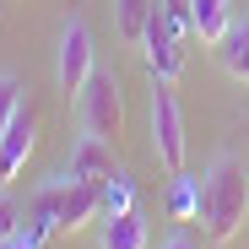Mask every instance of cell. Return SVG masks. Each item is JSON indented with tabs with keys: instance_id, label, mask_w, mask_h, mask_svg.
Segmentation results:
<instances>
[{
	"instance_id": "7c38bea8",
	"label": "cell",
	"mask_w": 249,
	"mask_h": 249,
	"mask_svg": "<svg viewBox=\"0 0 249 249\" xmlns=\"http://www.w3.org/2000/svg\"><path fill=\"white\" fill-rule=\"evenodd\" d=\"M152 11H157V0H114V33L124 38V44H136V49H141Z\"/></svg>"
},
{
	"instance_id": "3957f363",
	"label": "cell",
	"mask_w": 249,
	"mask_h": 249,
	"mask_svg": "<svg viewBox=\"0 0 249 249\" xmlns=\"http://www.w3.org/2000/svg\"><path fill=\"white\" fill-rule=\"evenodd\" d=\"M76 119H81V130H92L103 141H119V130H124V92H119L114 71H92V81L76 98Z\"/></svg>"
},
{
	"instance_id": "5bb4252c",
	"label": "cell",
	"mask_w": 249,
	"mask_h": 249,
	"mask_svg": "<svg viewBox=\"0 0 249 249\" xmlns=\"http://www.w3.org/2000/svg\"><path fill=\"white\" fill-rule=\"evenodd\" d=\"M103 217H114V212H130V206H136V184H130V174H124V168H114L103 184Z\"/></svg>"
},
{
	"instance_id": "8fae6325",
	"label": "cell",
	"mask_w": 249,
	"mask_h": 249,
	"mask_svg": "<svg viewBox=\"0 0 249 249\" xmlns=\"http://www.w3.org/2000/svg\"><path fill=\"white\" fill-rule=\"evenodd\" d=\"M217 65H222L233 81L249 87V22H233V27H228V38L217 44Z\"/></svg>"
},
{
	"instance_id": "4fadbf2b",
	"label": "cell",
	"mask_w": 249,
	"mask_h": 249,
	"mask_svg": "<svg viewBox=\"0 0 249 249\" xmlns=\"http://www.w3.org/2000/svg\"><path fill=\"white\" fill-rule=\"evenodd\" d=\"M168 206H174L179 222H200V179L174 174V195H168Z\"/></svg>"
},
{
	"instance_id": "2e32d148",
	"label": "cell",
	"mask_w": 249,
	"mask_h": 249,
	"mask_svg": "<svg viewBox=\"0 0 249 249\" xmlns=\"http://www.w3.org/2000/svg\"><path fill=\"white\" fill-rule=\"evenodd\" d=\"M22 222H27V212L17 206V195L0 184V244H6V238H17V233H22Z\"/></svg>"
},
{
	"instance_id": "277c9868",
	"label": "cell",
	"mask_w": 249,
	"mask_h": 249,
	"mask_svg": "<svg viewBox=\"0 0 249 249\" xmlns=\"http://www.w3.org/2000/svg\"><path fill=\"white\" fill-rule=\"evenodd\" d=\"M92 71H98L92 27L81 17H65V27H60V92L65 98H81V87L92 81Z\"/></svg>"
},
{
	"instance_id": "6da1fadb",
	"label": "cell",
	"mask_w": 249,
	"mask_h": 249,
	"mask_svg": "<svg viewBox=\"0 0 249 249\" xmlns=\"http://www.w3.org/2000/svg\"><path fill=\"white\" fill-rule=\"evenodd\" d=\"M249 222V174L233 152H217L200 174V228L212 244H233Z\"/></svg>"
},
{
	"instance_id": "9c48e42d",
	"label": "cell",
	"mask_w": 249,
	"mask_h": 249,
	"mask_svg": "<svg viewBox=\"0 0 249 249\" xmlns=\"http://www.w3.org/2000/svg\"><path fill=\"white\" fill-rule=\"evenodd\" d=\"M98 249H146V222H141L136 206H130V212L103 217V228H98Z\"/></svg>"
},
{
	"instance_id": "8992f818",
	"label": "cell",
	"mask_w": 249,
	"mask_h": 249,
	"mask_svg": "<svg viewBox=\"0 0 249 249\" xmlns=\"http://www.w3.org/2000/svg\"><path fill=\"white\" fill-rule=\"evenodd\" d=\"M114 168H119V162H114V141H103V136H92V130H81V136L71 141V157H65V174H71V179L103 184Z\"/></svg>"
},
{
	"instance_id": "7a4b0ae2",
	"label": "cell",
	"mask_w": 249,
	"mask_h": 249,
	"mask_svg": "<svg viewBox=\"0 0 249 249\" xmlns=\"http://www.w3.org/2000/svg\"><path fill=\"white\" fill-rule=\"evenodd\" d=\"M152 157L162 174H184L190 136H184V108L174 98V81H152Z\"/></svg>"
},
{
	"instance_id": "52a82bcc",
	"label": "cell",
	"mask_w": 249,
	"mask_h": 249,
	"mask_svg": "<svg viewBox=\"0 0 249 249\" xmlns=\"http://www.w3.org/2000/svg\"><path fill=\"white\" fill-rule=\"evenodd\" d=\"M33 146H38V119H33V108H22V114L11 119V130L0 136V184H11V179L27 168Z\"/></svg>"
},
{
	"instance_id": "30bf717a",
	"label": "cell",
	"mask_w": 249,
	"mask_h": 249,
	"mask_svg": "<svg viewBox=\"0 0 249 249\" xmlns=\"http://www.w3.org/2000/svg\"><path fill=\"white\" fill-rule=\"evenodd\" d=\"M190 6H195V38L206 49H217L233 27V0H190Z\"/></svg>"
},
{
	"instance_id": "5b68a950",
	"label": "cell",
	"mask_w": 249,
	"mask_h": 249,
	"mask_svg": "<svg viewBox=\"0 0 249 249\" xmlns=\"http://www.w3.org/2000/svg\"><path fill=\"white\" fill-rule=\"evenodd\" d=\"M184 44H190V38L174 33L168 17H162V6H157L152 22H146V38H141V54H146L152 81H179V71H184Z\"/></svg>"
},
{
	"instance_id": "ba28073f",
	"label": "cell",
	"mask_w": 249,
	"mask_h": 249,
	"mask_svg": "<svg viewBox=\"0 0 249 249\" xmlns=\"http://www.w3.org/2000/svg\"><path fill=\"white\" fill-rule=\"evenodd\" d=\"M60 200H65V174H54V179H44V184L33 190V200H27V228H33L38 238L60 233Z\"/></svg>"
},
{
	"instance_id": "ac0fdd59",
	"label": "cell",
	"mask_w": 249,
	"mask_h": 249,
	"mask_svg": "<svg viewBox=\"0 0 249 249\" xmlns=\"http://www.w3.org/2000/svg\"><path fill=\"white\" fill-rule=\"evenodd\" d=\"M162 249H200V244H195L190 233H168V244H162Z\"/></svg>"
},
{
	"instance_id": "e0dca14e",
	"label": "cell",
	"mask_w": 249,
	"mask_h": 249,
	"mask_svg": "<svg viewBox=\"0 0 249 249\" xmlns=\"http://www.w3.org/2000/svg\"><path fill=\"white\" fill-rule=\"evenodd\" d=\"M38 244H44V238H38L33 228H22L17 238H6V244H0V249H38Z\"/></svg>"
},
{
	"instance_id": "9a60e30c",
	"label": "cell",
	"mask_w": 249,
	"mask_h": 249,
	"mask_svg": "<svg viewBox=\"0 0 249 249\" xmlns=\"http://www.w3.org/2000/svg\"><path fill=\"white\" fill-rule=\"evenodd\" d=\"M22 114V81L11 71H0V136L11 130V119Z\"/></svg>"
}]
</instances>
